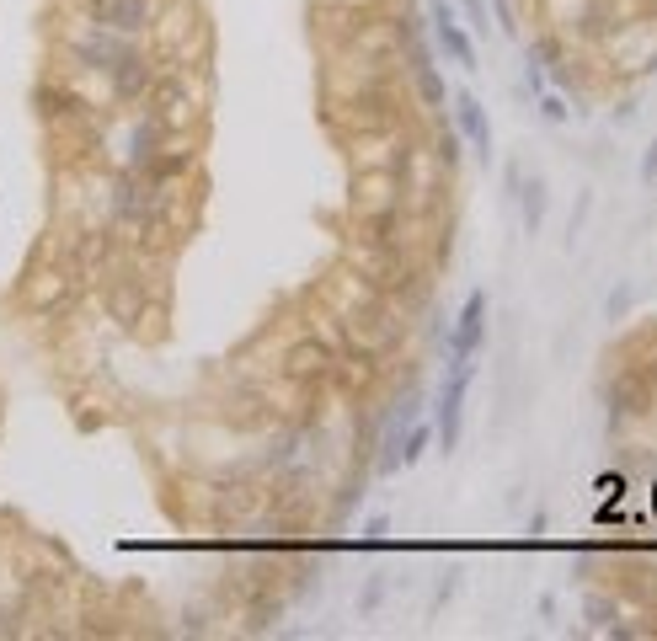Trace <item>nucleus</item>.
Segmentation results:
<instances>
[{
	"label": "nucleus",
	"instance_id": "7ed1b4c3",
	"mask_svg": "<svg viewBox=\"0 0 657 641\" xmlns=\"http://www.w3.org/2000/svg\"><path fill=\"white\" fill-rule=\"evenodd\" d=\"M481 342H487V289H471V300L460 305L455 316V332H449V358H460V364H471L481 353Z\"/></svg>",
	"mask_w": 657,
	"mask_h": 641
},
{
	"label": "nucleus",
	"instance_id": "f257e3e1",
	"mask_svg": "<svg viewBox=\"0 0 657 641\" xmlns=\"http://www.w3.org/2000/svg\"><path fill=\"white\" fill-rule=\"evenodd\" d=\"M465 390H471V364L449 358V374H444V385H438V396H433V439H438V449H444V455H455V449H460Z\"/></svg>",
	"mask_w": 657,
	"mask_h": 641
},
{
	"label": "nucleus",
	"instance_id": "2eb2a0df",
	"mask_svg": "<svg viewBox=\"0 0 657 641\" xmlns=\"http://www.w3.org/2000/svg\"><path fill=\"white\" fill-rule=\"evenodd\" d=\"M374 604H380V577H369V588H364V599H358V609H364V615H369Z\"/></svg>",
	"mask_w": 657,
	"mask_h": 641
},
{
	"label": "nucleus",
	"instance_id": "f03ea898",
	"mask_svg": "<svg viewBox=\"0 0 657 641\" xmlns=\"http://www.w3.org/2000/svg\"><path fill=\"white\" fill-rule=\"evenodd\" d=\"M33 102H38V118L49 123V129H65V123H86V91L81 86H70V81H38L33 91Z\"/></svg>",
	"mask_w": 657,
	"mask_h": 641
},
{
	"label": "nucleus",
	"instance_id": "4468645a",
	"mask_svg": "<svg viewBox=\"0 0 657 641\" xmlns=\"http://www.w3.org/2000/svg\"><path fill=\"white\" fill-rule=\"evenodd\" d=\"M641 182H657V139L647 145V155H641Z\"/></svg>",
	"mask_w": 657,
	"mask_h": 641
},
{
	"label": "nucleus",
	"instance_id": "6e6552de",
	"mask_svg": "<svg viewBox=\"0 0 657 641\" xmlns=\"http://www.w3.org/2000/svg\"><path fill=\"white\" fill-rule=\"evenodd\" d=\"M513 198L524 203V236H540L545 209H551V187H545V177H524L519 187H513Z\"/></svg>",
	"mask_w": 657,
	"mask_h": 641
},
{
	"label": "nucleus",
	"instance_id": "ddd939ff",
	"mask_svg": "<svg viewBox=\"0 0 657 641\" xmlns=\"http://www.w3.org/2000/svg\"><path fill=\"white\" fill-rule=\"evenodd\" d=\"M390 535V519H385V513H374V519L364 524V540H385Z\"/></svg>",
	"mask_w": 657,
	"mask_h": 641
},
{
	"label": "nucleus",
	"instance_id": "423d86ee",
	"mask_svg": "<svg viewBox=\"0 0 657 641\" xmlns=\"http://www.w3.org/2000/svg\"><path fill=\"white\" fill-rule=\"evenodd\" d=\"M455 129H460V139L476 150V161L487 166L492 161V118H487V107H481L471 91H460L455 97Z\"/></svg>",
	"mask_w": 657,
	"mask_h": 641
},
{
	"label": "nucleus",
	"instance_id": "39448f33",
	"mask_svg": "<svg viewBox=\"0 0 657 641\" xmlns=\"http://www.w3.org/2000/svg\"><path fill=\"white\" fill-rule=\"evenodd\" d=\"M433 38H438V49L455 59V65L476 70V43H471V33L460 27V17H455V6H449V0H433Z\"/></svg>",
	"mask_w": 657,
	"mask_h": 641
},
{
	"label": "nucleus",
	"instance_id": "1a4fd4ad",
	"mask_svg": "<svg viewBox=\"0 0 657 641\" xmlns=\"http://www.w3.org/2000/svg\"><path fill=\"white\" fill-rule=\"evenodd\" d=\"M412 81H417V91H422V102H428V107H444V102H449L444 75H438V65H433V54H428V49H417V54H412Z\"/></svg>",
	"mask_w": 657,
	"mask_h": 641
},
{
	"label": "nucleus",
	"instance_id": "20e7f679",
	"mask_svg": "<svg viewBox=\"0 0 657 641\" xmlns=\"http://www.w3.org/2000/svg\"><path fill=\"white\" fill-rule=\"evenodd\" d=\"M81 6H86L91 22L118 33V38H134L139 27L150 22V0H81Z\"/></svg>",
	"mask_w": 657,
	"mask_h": 641
},
{
	"label": "nucleus",
	"instance_id": "9b49d317",
	"mask_svg": "<svg viewBox=\"0 0 657 641\" xmlns=\"http://www.w3.org/2000/svg\"><path fill=\"white\" fill-rule=\"evenodd\" d=\"M460 11H465V22H471V33H487V0H460Z\"/></svg>",
	"mask_w": 657,
	"mask_h": 641
},
{
	"label": "nucleus",
	"instance_id": "9d476101",
	"mask_svg": "<svg viewBox=\"0 0 657 641\" xmlns=\"http://www.w3.org/2000/svg\"><path fill=\"white\" fill-rule=\"evenodd\" d=\"M428 439H433V422H428V417H417L412 428L401 433V465H417V460H422V449H428Z\"/></svg>",
	"mask_w": 657,
	"mask_h": 641
},
{
	"label": "nucleus",
	"instance_id": "0eeeda50",
	"mask_svg": "<svg viewBox=\"0 0 657 641\" xmlns=\"http://www.w3.org/2000/svg\"><path fill=\"white\" fill-rule=\"evenodd\" d=\"M289 374H294V380H305V385H316V380L332 374V353H326L316 337L294 342V348H289Z\"/></svg>",
	"mask_w": 657,
	"mask_h": 641
},
{
	"label": "nucleus",
	"instance_id": "dca6fc26",
	"mask_svg": "<svg viewBox=\"0 0 657 641\" xmlns=\"http://www.w3.org/2000/svg\"><path fill=\"white\" fill-rule=\"evenodd\" d=\"M487 11H497V27H503V33H513V11H508V0H492Z\"/></svg>",
	"mask_w": 657,
	"mask_h": 641
},
{
	"label": "nucleus",
	"instance_id": "f8f14e48",
	"mask_svg": "<svg viewBox=\"0 0 657 641\" xmlns=\"http://www.w3.org/2000/svg\"><path fill=\"white\" fill-rule=\"evenodd\" d=\"M540 118H551V123H567L572 113H567V102H561V97H540Z\"/></svg>",
	"mask_w": 657,
	"mask_h": 641
}]
</instances>
